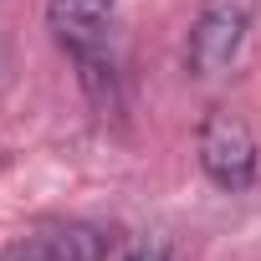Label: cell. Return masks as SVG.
Masks as SVG:
<instances>
[{
  "label": "cell",
  "mask_w": 261,
  "mask_h": 261,
  "mask_svg": "<svg viewBox=\"0 0 261 261\" xmlns=\"http://www.w3.org/2000/svg\"><path fill=\"white\" fill-rule=\"evenodd\" d=\"M195 154H200L205 179L225 195H241L261 179V144L251 134V123L241 113H230V108L205 113L200 134H195Z\"/></svg>",
  "instance_id": "cell-1"
},
{
  "label": "cell",
  "mask_w": 261,
  "mask_h": 261,
  "mask_svg": "<svg viewBox=\"0 0 261 261\" xmlns=\"http://www.w3.org/2000/svg\"><path fill=\"white\" fill-rule=\"evenodd\" d=\"M251 21H256V0H205L190 36H185V72L200 82L220 77L241 57Z\"/></svg>",
  "instance_id": "cell-2"
},
{
  "label": "cell",
  "mask_w": 261,
  "mask_h": 261,
  "mask_svg": "<svg viewBox=\"0 0 261 261\" xmlns=\"http://www.w3.org/2000/svg\"><path fill=\"white\" fill-rule=\"evenodd\" d=\"M113 246H118L113 225H97V220H41L6 251V261H108Z\"/></svg>",
  "instance_id": "cell-3"
},
{
  "label": "cell",
  "mask_w": 261,
  "mask_h": 261,
  "mask_svg": "<svg viewBox=\"0 0 261 261\" xmlns=\"http://www.w3.org/2000/svg\"><path fill=\"white\" fill-rule=\"evenodd\" d=\"M113 6L118 0H46V26L67 51H82V46L102 41V31L113 21Z\"/></svg>",
  "instance_id": "cell-4"
},
{
  "label": "cell",
  "mask_w": 261,
  "mask_h": 261,
  "mask_svg": "<svg viewBox=\"0 0 261 261\" xmlns=\"http://www.w3.org/2000/svg\"><path fill=\"white\" fill-rule=\"evenodd\" d=\"M72 62H77V77H82L87 97H92L102 113H118V67H113V57L102 51V41L72 51Z\"/></svg>",
  "instance_id": "cell-5"
},
{
  "label": "cell",
  "mask_w": 261,
  "mask_h": 261,
  "mask_svg": "<svg viewBox=\"0 0 261 261\" xmlns=\"http://www.w3.org/2000/svg\"><path fill=\"white\" fill-rule=\"evenodd\" d=\"M123 261H174V246H169V236H144L128 246Z\"/></svg>",
  "instance_id": "cell-6"
},
{
  "label": "cell",
  "mask_w": 261,
  "mask_h": 261,
  "mask_svg": "<svg viewBox=\"0 0 261 261\" xmlns=\"http://www.w3.org/2000/svg\"><path fill=\"white\" fill-rule=\"evenodd\" d=\"M0 261H6V256H0Z\"/></svg>",
  "instance_id": "cell-7"
}]
</instances>
